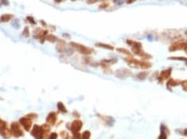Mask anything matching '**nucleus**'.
<instances>
[{"mask_svg":"<svg viewBox=\"0 0 187 139\" xmlns=\"http://www.w3.org/2000/svg\"><path fill=\"white\" fill-rule=\"evenodd\" d=\"M98 1H105V0H86V2L88 4H94Z\"/></svg>","mask_w":187,"mask_h":139,"instance_id":"nucleus-29","label":"nucleus"},{"mask_svg":"<svg viewBox=\"0 0 187 139\" xmlns=\"http://www.w3.org/2000/svg\"><path fill=\"white\" fill-rule=\"evenodd\" d=\"M185 53H186V54H187V49H185Z\"/></svg>","mask_w":187,"mask_h":139,"instance_id":"nucleus-35","label":"nucleus"},{"mask_svg":"<svg viewBox=\"0 0 187 139\" xmlns=\"http://www.w3.org/2000/svg\"><path fill=\"white\" fill-rule=\"evenodd\" d=\"M124 60H125V61H126V62L128 63V64L130 66L133 67V68H136L148 69L152 66V64L149 62L137 60V59L134 58L133 57H129L127 58H125Z\"/></svg>","mask_w":187,"mask_h":139,"instance_id":"nucleus-2","label":"nucleus"},{"mask_svg":"<svg viewBox=\"0 0 187 139\" xmlns=\"http://www.w3.org/2000/svg\"><path fill=\"white\" fill-rule=\"evenodd\" d=\"M181 87L184 89L185 91H187V80H184V81H181Z\"/></svg>","mask_w":187,"mask_h":139,"instance_id":"nucleus-26","label":"nucleus"},{"mask_svg":"<svg viewBox=\"0 0 187 139\" xmlns=\"http://www.w3.org/2000/svg\"><path fill=\"white\" fill-rule=\"evenodd\" d=\"M90 132L89 130H86L81 134V139H90Z\"/></svg>","mask_w":187,"mask_h":139,"instance_id":"nucleus-23","label":"nucleus"},{"mask_svg":"<svg viewBox=\"0 0 187 139\" xmlns=\"http://www.w3.org/2000/svg\"><path fill=\"white\" fill-rule=\"evenodd\" d=\"M171 72H172V68H168V69H165L162 70L160 72V75L158 76V80L159 82H162L165 80H167L168 78L171 75Z\"/></svg>","mask_w":187,"mask_h":139,"instance_id":"nucleus-11","label":"nucleus"},{"mask_svg":"<svg viewBox=\"0 0 187 139\" xmlns=\"http://www.w3.org/2000/svg\"><path fill=\"white\" fill-rule=\"evenodd\" d=\"M132 75L131 71L128 69H118L115 72V76L118 78H126Z\"/></svg>","mask_w":187,"mask_h":139,"instance_id":"nucleus-12","label":"nucleus"},{"mask_svg":"<svg viewBox=\"0 0 187 139\" xmlns=\"http://www.w3.org/2000/svg\"><path fill=\"white\" fill-rule=\"evenodd\" d=\"M185 34H186V35H187V30H186V31H185Z\"/></svg>","mask_w":187,"mask_h":139,"instance_id":"nucleus-36","label":"nucleus"},{"mask_svg":"<svg viewBox=\"0 0 187 139\" xmlns=\"http://www.w3.org/2000/svg\"><path fill=\"white\" fill-rule=\"evenodd\" d=\"M135 1H136V0H127V1H126V2H127L128 4H130V3H133L135 2Z\"/></svg>","mask_w":187,"mask_h":139,"instance_id":"nucleus-32","label":"nucleus"},{"mask_svg":"<svg viewBox=\"0 0 187 139\" xmlns=\"http://www.w3.org/2000/svg\"><path fill=\"white\" fill-rule=\"evenodd\" d=\"M181 83V81H180V80H174V79H169L167 81L166 86H167V88L170 90V89H171V87H177V86L180 85Z\"/></svg>","mask_w":187,"mask_h":139,"instance_id":"nucleus-15","label":"nucleus"},{"mask_svg":"<svg viewBox=\"0 0 187 139\" xmlns=\"http://www.w3.org/2000/svg\"><path fill=\"white\" fill-rule=\"evenodd\" d=\"M46 40L48 41H50V42L54 43V42H56V41H58V38L56 36H54V34H47L46 37Z\"/></svg>","mask_w":187,"mask_h":139,"instance_id":"nucleus-19","label":"nucleus"},{"mask_svg":"<svg viewBox=\"0 0 187 139\" xmlns=\"http://www.w3.org/2000/svg\"><path fill=\"white\" fill-rule=\"evenodd\" d=\"M23 35L25 37H30V30H29V27H28V26H26V27L24 28V29H23Z\"/></svg>","mask_w":187,"mask_h":139,"instance_id":"nucleus-24","label":"nucleus"},{"mask_svg":"<svg viewBox=\"0 0 187 139\" xmlns=\"http://www.w3.org/2000/svg\"><path fill=\"white\" fill-rule=\"evenodd\" d=\"M107 7H109V3H102V5H100L99 8H101V9H106Z\"/></svg>","mask_w":187,"mask_h":139,"instance_id":"nucleus-30","label":"nucleus"},{"mask_svg":"<svg viewBox=\"0 0 187 139\" xmlns=\"http://www.w3.org/2000/svg\"><path fill=\"white\" fill-rule=\"evenodd\" d=\"M14 15L11 14H4L0 17V21L3 22H8L13 18Z\"/></svg>","mask_w":187,"mask_h":139,"instance_id":"nucleus-17","label":"nucleus"},{"mask_svg":"<svg viewBox=\"0 0 187 139\" xmlns=\"http://www.w3.org/2000/svg\"><path fill=\"white\" fill-rule=\"evenodd\" d=\"M60 134H61V137H62L63 139H66V138L69 137V134L66 131H61Z\"/></svg>","mask_w":187,"mask_h":139,"instance_id":"nucleus-25","label":"nucleus"},{"mask_svg":"<svg viewBox=\"0 0 187 139\" xmlns=\"http://www.w3.org/2000/svg\"><path fill=\"white\" fill-rule=\"evenodd\" d=\"M26 19L28 20V21L30 22V23L33 24V25H35L36 24V21H35L34 18H32V17H27Z\"/></svg>","mask_w":187,"mask_h":139,"instance_id":"nucleus-27","label":"nucleus"},{"mask_svg":"<svg viewBox=\"0 0 187 139\" xmlns=\"http://www.w3.org/2000/svg\"><path fill=\"white\" fill-rule=\"evenodd\" d=\"M56 49L58 50V52H60V53L66 52V50H67V44H66L65 41L60 40V39H58V44H57V45H56Z\"/></svg>","mask_w":187,"mask_h":139,"instance_id":"nucleus-13","label":"nucleus"},{"mask_svg":"<svg viewBox=\"0 0 187 139\" xmlns=\"http://www.w3.org/2000/svg\"><path fill=\"white\" fill-rule=\"evenodd\" d=\"M148 74H149L148 71H142V72H139V73L137 75V79H139V80H145L146 78L147 77Z\"/></svg>","mask_w":187,"mask_h":139,"instance_id":"nucleus-20","label":"nucleus"},{"mask_svg":"<svg viewBox=\"0 0 187 139\" xmlns=\"http://www.w3.org/2000/svg\"><path fill=\"white\" fill-rule=\"evenodd\" d=\"M82 126V122L80 120L76 119L73 122H71L69 129L70 130L71 132H72L73 134H74V133H79V130H81Z\"/></svg>","mask_w":187,"mask_h":139,"instance_id":"nucleus-8","label":"nucleus"},{"mask_svg":"<svg viewBox=\"0 0 187 139\" xmlns=\"http://www.w3.org/2000/svg\"><path fill=\"white\" fill-rule=\"evenodd\" d=\"M187 49V42H176L174 43L173 44L169 46V52H174L177 51V50H185Z\"/></svg>","mask_w":187,"mask_h":139,"instance_id":"nucleus-9","label":"nucleus"},{"mask_svg":"<svg viewBox=\"0 0 187 139\" xmlns=\"http://www.w3.org/2000/svg\"><path fill=\"white\" fill-rule=\"evenodd\" d=\"M57 119H58V113L54 112V111H52V112L49 113V114L46 117V124H48L51 126L55 125Z\"/></svg>","mask_w":187,"mask_h":139,"instance_id":"nucleus-10","label":"nucleus"},{"mask_svg":"<svg viewBox=\"0 0 187 139\" xmlns=\"http://www.w3.org/2000/svg\"><path fill=\"white\" fill-rule=\"evenodd\" d=\"M183 134H184L185 136L187 137V129H185V130H183Z\"/></svg>","mask_w":187,"mask_h":139,"instance_id":"nucleus-34","label":"nucleus"},{"mask_svg":"<svg viewBox=\"0 0 187 139\" xmlns=\"http://www.w3.org/2000/svg\"><path fill=\"white\" fill-rule=\"evenodd\" d=\"M57 106H58V109L59 112H61V113H67V108H66L65 105L62 102H58Z\"/></svg>","mask_w":187,"mask_h":139,"instance_id":"nucleus-21","label":"nucleus"},{"mask_svg":"<svg viewBox=\"0 0 187 139\" xmlns=\"http://www.w3.org/2000/svg\"><path fill=\"white\" fill-rule=\"evenodd\" d=\"M117 51L120 53H122V54H125L126 56H128V57H133L131 54V53L129 51V50L126 49H123V48H118L117 49Z\"/></svg>","mask_w":187,"mask_h":139,"instance_id":"nucleus-22","label":"nucleus"},{"mask_svg":"<svg viewBox=\"0 0 187 139\" xmlns=\"http://www.w3.org/2000/svg\"><path fill=\"white\" fill-rule=\"evenodd\" d=\"M95 46L98 47V48H102V49H108V50H114V47L113 45H111V44H109L96 43Z\"/></svg>","mask_w":187,"mask_h":139,"instance_id":"nucleus-16","label":"nucleus"},{"mask_svg":"<svg viewBox=\"0 0 187 139\" xmlns=\"http://www.w3.org/2000/svg\"><path fill=\"white\" fill-rule=\"evenodd\" d=\"M169 135V130L167 127L164 125H161V134L158 137V139H167Z\"/></svg>","mask_w":187,"mask_h":139,"instance_id":"nucleus-14","label":"nucleus"},{"mask_svg":"<svg viewBox=\"0 0 187 139\" xmlns=\"http://www.w3.org/2000/svg\"><path fill=\"white\" fill-rule=\"evenodd\" d=\"M10 133L14 137H20L24 135V131L19 122H12L10 123Z\"/></svg>","mask_w":187,"mask_h":139,"instance_id":"nucleus-3","label":"nucleus"},{"mask_svg":"<svg viewBox=\"0 0 187 139\" xmlns=\"http://www.w3.org/2000/svg\"><path fill=\"white\" fill-rule=\"evenodd\" d=\"M70 45L71 48H73L74 50H76L77 52H79L81 54H83V55L87 56V55H90L92 53H94L93 49L85 46V45H83V44L76 43V42H70Z\"/></svg>","mask_w":187,"mask_h":139,"instance_id":"nucleus-4","label":"nucleus"},{"mask_svg":"<svg viewBox=\"0 0 187 139\" xmlns=\"http://www.w3.org/2000/svg\"><path fill=\"white\" fill-rule=\"evenodd\" d=\"M126 43H127L129 45H130L131 47H142V43L140 42H137V41H133V40H126Z\"/></svg>","mask_w":187,"mask_h":139,"instance_id":"nucleus-18","label":"nucleus"},{"mask_svg":"<svg viewBox=\"0 0 187 139\" xmlns=\"http://www.w3.org/2000/svg\"><path fill=\"white\" fill-rule=\"evenodd\" d=\"M185 62H186V65H187V60H186V61H185Z\"/></svg>","mask_w":187,"mask_h":139,"instance_id":"nucleus-37","label":"nucleus"},{"mask_svg":"<svg viewBox=\"0 0 187 139\" xmlns=\"http://www.w3.org/2000/svg\"><path fill=\"white\" fill-rule=\"evenodd\" d=\"M0 135L5 139H8L12 136L7 122L3 121L1 119H0Z\"/></svg>","mask_w":187,"mask_h":139,"instance_id":"nucleus-5","label":"nucleus"},{"mask_svg":"<svg viewBox=\"0 0 187 139\" xmlns=\"http://www.w3.org/2000/svg\"><path fill=\"white\" fill-rule=\"evenodd\" d=\"M58 138V134L56 133H52L49 135V138L48 139H57Z\"/></svg>","mask_w":187,"mask_h":139,"instance_id":"nucleus-28","label":"nucleus"},{"mask_svg":"<svg viewBox=\"0 0 187 139\" xmlns=\"http://www.w3.org/2000/svg\"><path fill=\"white\" fill-rule=\"evenodd\" d=\"M72 1H75V0H72Z\"/></svg>","mask_w":187,"mask_h":139,"instance_id":"nucleus-38","label":"nucleus"},{"mask_svg":"<svg viewBox=\"0 0 187 139\" xmlns=\"http://www.w3.org/2000/svg\"><path fill=\"white\" fill-rule=\"evenodd\" d=\"M51 132V126L48 124H43L42 126L35 125L32 127L30 134L35 139H48L49 133Z\"/></svg>","mask_w":187,"mask_h":139,"instance_id":"nucleus-1","label":"nucleus"},{"mask_svg":"<svg viewBox=\"0 0 187 139\" xmlns=\"http://www.w3.org/2000/svg\"><path fill=\"white\" fill-rule=\"evenodd\" d=\"M32 122H33V119L30 118L28 114L23 117H22L19 119V122H20L21 126L23 127V129L26 131H30L31 130Z\"/></svg>","mask_w":187,"mask_h":139,"instance_id":"nucleus-6","label":"nucleus"},{"mask_svg":"<svg viewBox=\"0 0 187 139\" xmlns=\"http://www.w3.org/2000/svg\"><path fill=\"white\" fill-rule=\"evenodd\" d=\"M124 2V0H114V3L117 5H122Z\"/></svg>","mask_w":187,"mask_h":139,"instance_id":"nucleus-31","label":"nucleus"},{"mask_svg":"<svg viewBox=\"0 0 187 139\" xmlns=\"http://www.w3.org/2000/svg\"><path fill=\"white\" fill-rule=\"evenodd\" d=\"M131 50H132V53H133L134 54H135L137 56H139V57H141L143 59L152 58V56L148 54L145 51H143V49H142V47H132Z\"/></svg>","mask_w":187,"mask_h":139,"instance_id":"nucleus-7","label":"nucleus"},{"mask_svg":"<svg viewBox=\"0 0 187 139\" xmlns=\"http://www.w3.org/2000/svg\"><path fill=\"white\" fill-rule=\"evenodd\" d=\"M63 1H66V0H54V2L57 3H62Z\"/></svg>","mask_w":187,"mask_h":139,"instance_id":"nucleus-33","label":"nucleus"}]
</instances>
